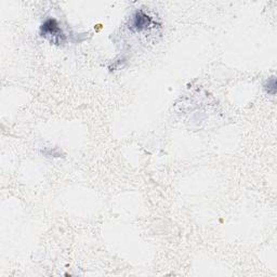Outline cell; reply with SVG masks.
<instances>
[{
    "instance_id": "obj_1",
    "label": "cell",
    "mask_w": 277,
    "mask_h": 277,
    "mask_svg": "<svg viewBox=\"0 0 277 277\" xmlns=\"http://www.w3.org/2000/svg\"><path fill=\"white\" fill-rule=\"evenodd\" d=\"M40 34H42V36L50 40L51 43L58 44V45L64 43L65 40L64 32L59 26L58 22H56L54 19H48L43 23L42 27H40Z\"/></svg>"
},
{
    "instance_id": "obj_2",
    "label": "cell",
    "mask_w": 277,
    "mask_h": 277,
    "mask_svg": "<svg viewBox=\"0 0 277 277\" xmlns=\"http://www.w3.org/2000/svg\"><path fill=\"white\" fill-rule=\"evenodd\" d=\"M152 22V19L150 16L144 13L143 11H136L134 15L132 16L131 24H130V28L134 31H141L145 28H148L150 26V24Z\"/></svg>"
},
{
    "instance_id": "obj_3",
    "label": "cell",
    "mask_w": 277,
    "mask_h": 277,
    "mask_svg": "<svg viewBox=\"0 0 277 277\" xmlns=\"http://www.w3.org/2000/svg\"><path fill=\"white\" fill-rule=\"evenodd\" d=\"M264 89L268 94H271V95L276 94V77L275 76H272L271 78H268L265 81Z\"/></svg>"
}]
</instances>
